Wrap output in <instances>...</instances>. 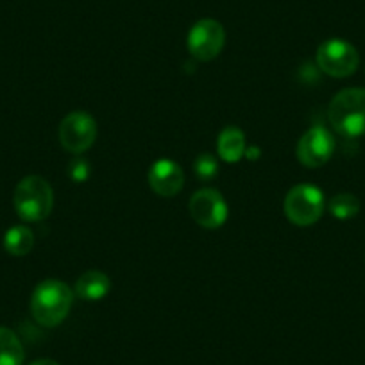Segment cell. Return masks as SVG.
I'll use <instances>...</instances> for the list:
<instances>
[{"mask_svg":"<svg viewBox=\"0 0 365 365\" xmlns=\"http://www.w3.org/2000/svg\"><path fill=\"white\" fill-rule=\"evenodd\" d=\"M73 292L61 279H45L31 296V314L45 328H56L70 314Z\"/></svg>","mask_w":365,"mask_h":365,"instance_id":"1","label":"cell"},{"mask_svg":"<svg viewBox=\"0 0 365 365\" xmlns=\"http://www.w3.org/2000/svg\"><path fill=\"white\" fill-rule=\"evenodd\" d=\"M328 120L344 138L365 136V88L340 90L328 106Z\"/></svg>","mask_w":365,"mask_h":365,"instance_id":"2","label":"cell"},{"mask_svg":"<svg viewBox=\"0 0 365 365\" xmlns=\"http://www.w3.org/2000/svg\"><path fill=\"white\" fill-rule=\"evenodd\" d=\"M13 206L26 222H40L51 215L54 208V190L41 175H27L16 185Z\"/></svg>","mask_w":365,"mask_h":365,"instance_id":"3","label":"cell"},{"mask_svg":"<svg viewBox=\"0 0 365 365\" xmlns=\"http://www.w3.org/2000/svg\"><path fill=\"white\" fill-rule=\"evenodd\" d=\"M285 215L296 226L307 227L317 222L324 213V195L314 185H297L285 197Z\"/></svg>","mask_w":365,"mask_h":365,"instance_id":"4","label":"cell"},{"mask_svg":"<svg viewBox=\"0 0 365 365\" xmlns=\"http://www.w3.org/2000/svg\"><path fill=\"white\" fill-rule=\"evenodd\" d=\"M315 61L326 76L344 79L356 72L358 65H360V56L349 41L331 38L317 48Z\"/></svg>","mask_w":365,"mask_h":365,"instance_id":"5","label":"cell"},{"mask_svg":"<svg viewBox=\"0 0 365 365\" xmlns=\"http://www.w3.org/2000/svg\"><path fill=\"white\" fill-rule=\"evenodd\" d=\"M97 140V122L86 111H73L59 125V142L72 154H83Z\"/></svg>","mask_w":365,"mask_h":365,"instance_id":"6","label":"cell"},{"mask_svg":"<svg viewBox=\"0 0 365 365\" xmlns=\"http://www.w3.org/2000/svg\"><path fill=\"white\" fill-rule=\"evenodd\" d=\"M226 45V31L213 19H202L188 33V51L199 61H212Z\"/></svg>","mask_w":365,"mask_h":365,"instance_id":"7","label":"cell"},{"mask_svg":"<svg viewBox=\"0 0 365 365\" xmlns=\"http://www.w3.org/2000/svg\"><path fill=\"white\" fill-rule=\"evenodd\" d=\"M335 153V138L322 125H314L299 138L296 156L301 165L308 168H319L328 163Z\"/></svg>","mask_w":365,"mask_h":365,"instance_id":"8","label":"cell"},{"mask_svg":"<svg viewBox=\"0 0 365 365\" xmlns=\"http://www.w3.org/2000/svg\"><path fill=\"white\" fill-rule=\"evenodd\" d=\"M227 202L215 188H202L190 199L192 219L205 230H219L227 220Z\"/></svg>","mask_w":365,"mask_h":365,"instance_id":"9","label":"cell"},{"mask_svg":"<svg viewBox=\"0 0 365 365\" xmlns=\"http://www.w3.org/2000/svg\"><path fill=\"white\" fill-rule=\"evenodd\" d=\"M149 185L160 197H174L185 185L182 168L172 160H158L149 170Z\"/></svg>","mask_w":365,"mask_h":365,"instance_id":"10","label":"cell"},{"mask_svg":"<svg viewBox=\"0 0 365 365\" xmlns=\"http://www.w3.org/2000/svg\"><path fill=\"white\" fill-rule=\"evenodd\" d=\"M111 279L101 270H88L77 279L76 294L84 301H101L110 294Z\"/></svg>","mask_w":365,"mask_h":365,"instance_id":"11","label":"cell"},{"mask_svg":"<svg viewBox=\"0 0 365 365\" xmlns=\"http://www.w3.org/2000/svg\"><path fill=\"white\" fill-rule=\"evenodd\" d=\"M217 150L227 163H237L245 154V135L235 125L222 129L217 140Z\"/></svg>","mask_w":365,"mask_h":365,"instance_id":"12","label":"cell"},{"mask_svg":"<svg viewBox=\"0 0 365 365\" xmlns=\"http://www.w3.org/2000/svg\"><path fill=\"white\" fill-rule=\"evenodd\" d=\"M24 346L15 331L0 326V365H22Z\"/></svg>","mask_w":365,"mask_h":365,"instance_id":"13","label":"cell"},{"mask_svg":"<svg viewBox=\"0 0 365 365\" xmlns=\"http://www.w3.org/2000/svg\"><path fill=\"white\" fill-rule=\"evenodd\" d=\"M34 247V235L27 226H13L4 235V249L11 256H26Z\"/></svg>","mask_w":365,"mask_h":365,"instance_id":"14","label":"cell"},{"mask_svg":"<svg viewBox=\"0 0 365 365\" xmlns=\"http://www.w3.org/2000/svg\"><path fill=\"white\" fill-rule=\"evenodd\" d=\"M360 201L353 194H336L328 202L329 213L339 220H349L356 217L360 212Z\"/></svg>","mask_w":365,"mask_h":365,"instance_id":"15","label":"cell"},{"mask_svg":"<svg viewBox=\"0 0 365 365\" xmlns=\"http://www.w3.org/2000/svg\"><path fill=\"white\" fill-rule=\"evenodd\" d=\"M194 172L205 182L215 179L217 174H219V163H217L215 156H212L210 153L199 154L194 161Z\"/></svg>","mask_w":365,"mask_h":365,"instance_id":"16","label":"cell"},{"mask_svg":"<svg viewBox=\"0 0 365 365\" xmlns=\"http://www.w3.org/2000/svg\"><path fill=\"white\" fill-rule=\"evenodd\" d=\"M68 174L76 182L86 181L88 174H90V165H88V161L83 160V158H76V160L70 163Z\"/></svg>","mask_w":365,"mask_h":365,"instance_id":"17","label":"cell"},{"mask_svg":"<svg viewBox=\"0 0 365 365\" xmlns=\"http://www.w3.org/2000/svg\"><path fill=\"white\" fill-rule=\"evenodd\" d=\"M31 365H59V364H58V361L51 360V358H41V360L33 361V364H31Z\"/></svg>","mask_w":365,"mask_h":365,"instance_id":"18","label":"cell"}]
</instances>
